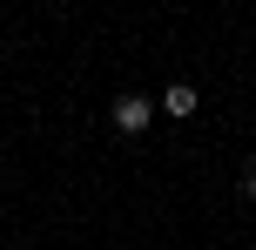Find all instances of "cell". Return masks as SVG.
Wrapping results in <instances>:
<instances>
[{
  "label": "cell",
  "instance_id": "obj_1",
  "mask_svg": "<svg viewBox=\"0 0 256 250\" xmlns=\"http://www.w3.org/2000/svg\"><path fill=\"white\" fill-rule=\"evenodd\" d=\"M148 115H155L148 95H115V102H108V122H115L122 135H142V129H148Z\"/></svg>",
  "mask_w": 256,
  "mask_h": 250
},
{
  "label": "cell",
  "instance_id": "obj_2",
  "mask_svg": "<svg viewBox=\"0 0 256 250\" xmlns=\"http://www.w3.org/2000/svg\"><path fill=\"white\" fill-rule=\"evenodd\" d=\"M196 108H202V95H196V88H189V81H176V88H168V95H162V115H168V122H189V115H196Z\"/></svg>",
  "mask_w": 256,
  "mask_h": 250
},
{
  "label": "cell",
  "instance_id": "obj_3",
  "mask_svg": "<svg viewBox=\"0 0 256 250\" xmlns=\"http://www.w3.org/2000/svg\"><path fill=\"white\" fill-rule=\"evenodd\" d=\"M243 196H250V203H256V169H250V176H243Z\"/></svg>",
  "mask_w": 256,
  "mask_h": 250
}]
</instances>
